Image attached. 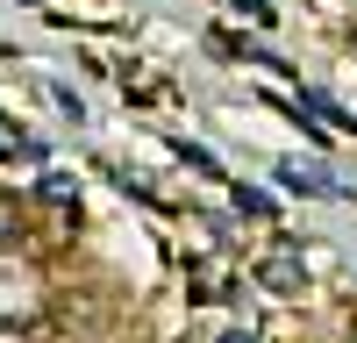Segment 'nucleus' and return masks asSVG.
Segmentation results:
<instances>
[{"label": "nucleus", "mask_w": 357, "mask_h": 343, "mask_svg": "<svg viewBox=\"0 0 357 343\" xmlns=\"http://www.w3.org/2000/svg\"><path fill=\"white\" fill-rule=\"evenodd\" d=\"M257 286H264V294H301V286H307V257L293 250V243L264 250L257 257Z\"/></svg>", "instance_id": "nucleus-2"}, {"label": "nucleus", "mask_w": 357, "mask_h": 343, "mask_svg": "<svg viewBox=\"0 0 357 343\" xmlns=\"http://www.w3.org/2000/svg\"><path fill=\"white\" fill-rule=\"evenodd\" d=\"M43 307H50L43 272L29 265V257L0 250V329H29V322H43Z\"/></svg>", "instance_id": "nucleus-1"}, {"label": "nucleus", "mask_w": 357, "mask_h": 343, "mask_svg": "<svg viewBox=\"0 0 357 343\" xmlns=\"http://www.w3.org/2000/svg\"><path fill=\"white\" fill-rule=\"evenodd\" d=\"M236 8H243L250 22H272V0H236Z\"/></svg>", "instance_id": "nucleus-3"}, {"label": "nucleus", "mask_w": 357, "mask_h": 343, "mask_svg": "<svg viewBox=\"0 0 357 343\" xmlns=\"http://www.w3.org/2000/svg\"><path fill=\"white\" fill-rule=\"evenodd\" d=\"M0 343H22V329H0Z\"/></svg>", "instance_id": "nucleus-5"}, {"label": "nucleus", "mask_w": 357, "mask_h": 343, "mask_svg": "<svg viewBox=\"0 0 357 343\" xmlns=\"http://www.w3.org/2000/svg\"><path fill=\"white\" fill-rule=\"evenodd\" d=\"M222 343H257V336H250V329H229V336H222Z\"/></svg>", "instance_id": "nucleus-4"}]
</instances>
